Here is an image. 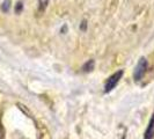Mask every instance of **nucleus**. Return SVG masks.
Masks as SVG:
<instances>
[{
    "label": "nucleus",
    "instance_id": "nucleus-1",
    "mask_svg": "<svg viewBox=\"0 0 154 139\" xmlns=\"http://www.w3.org/2000/svg\"><path fill=\"white\" fill-rule=\"evenodd\" d=\"M147 70H148V60L145 57H141L138 60V64L136 66V69L133 71V80L136 82H139L143 80V78L145 77Z\"/></svg>",
    "mask_w": 154,
    "mask_h": 139
},
{
    "label": "nucleus",
    "instance_id": "nucleus-2",
    "mask_svg": "<svg viewBox=\"0 0 154 139\" xmlns=\"http://www.w3.org/2000/svg\"><path fill=\"white\" fill-rule=\"evenodd\" d=\"M123 74H124L123 70H118L117 72H115L114 74H111V76L108 78V80H107L106 84H104V93H106V94L110 93L115 88L116 86H117V84L119 82V80L122 79Z\"/></svg>",
    "mask_w": 154,
    "mask_h": 139
},
{
    "label": "nucleus",
    "instance_id": "nucleus-3",
    "mask_svg": "<svg viewBox=\"0 0 154 139\" xmlns=\"http://www.w3.org/2000/svg\"><path fill=\"white\" fill-rule=\"evenodd\" d=\"M144 139H154V113L152 114V117H151L146 130H145Z\"/></svg>",
    "mask_w": 154,
    "mask_h": 139
},
{
    "label": "nucleus",
    "instance_id": "nucleus-4",
    "mask_svg": "<svg viewBox=\"0 0 154 139\" xmlns=\"http://www.w3.org/2000/svg\"><path fill=\"white\" fill-rule=\"evenodd\" d=\"M94 67H95V60H94V59H89V60H87V62L82 65L81 71L85 72V73H89V72H92L93 70H94Z\"/></svg>",
    "mask_w": 154,
    "mask_h": 139
},
{
    "label": "nucleus",
    "instance_id": "nucleus-5",
    "mask_svg": "<svg viewBox=\"0 0 154 139\" xmlns=\"http://www.w3.org/2000/svg\"><path fill=\"white\" fill-rule=\"evenodd\" d=\"M48 5H49V0H38V11L39 12L45 11Z\"/></svg>",
    "mask_w": 154,
    "mask_h": 139
},
{
    "label": "nucleus",
    "instance_id": "nucleus-6",
    "mask_svg": "<svg viewBox=\"0 0 154 139\" xmlns=\"http://www.w3.org/2000/svg\"><path fill=\"white\" fill-rule=\"evenodd\" d=\"M9 8H11V0H5L2 2V5H1V11L6 13V12L9 11Z\"/></svg>",
    "mask_w": 154,
    "mask_h": 139
},
{
    "label": "nucleus",
    "instance_id": "nucleus-7",
    "mask_svg": "<svg viewBox=\"0 0 154 139\" xmlns=\"http://www.w3.org/2000/svg\"><path fill=\"white\" fill-rule=\"evenodd\" d=\"M14 11H15L16 14H20V13L22 12V11H23V2H22V1H17V2H16Z\"/></svg>",
    "mask_w": 154,
    "mask_h": 139
},
{
    "label": "nucleus",
    "instance_id": "nucleus-8",
    "mask_svg": "<svg viewBox=\"0 0 154 139\" xmlns=\"http://www.w3.org/2000/svg\"><path fill=\"white\" fill-rule=\"evenodd\" d=\"M87 26H88L87 20H82V21H81V23H80V30L86 31V30H87Z\"/></svg>",
    "mask_w": 154,
    "mask_h": 139
},
{
    "label": "nucleus",
    "instance_id": "nucleus-9",
    "mask_svg": "<svg viewBox=\"0 0 154 139\" xmlns=\"http://www.w3.org/2000/svg\"><path fill=\"white\" fill-rule=\"evenodd\" d=\"M66 31H67V27H66V26H63V28L60 29V32H63V34H66Z\"/></svg>",
    "mask_w": 154,
    "mask_h": 139
},
{
    "label": "nucleus",
    "instance_id": "nucleus-10",
    "mask_svg": "<svg viewBox=\"0 0 154 139\" xmlns=\"http://www.w3.org/2000/svg\"><path fill=\"white\" fill-rule=\"evenodd\" d=\"M121 139H125V137H123V138H121Z\"/></svg>",
    "mask_w": 154,
    "mask_h": 139
}]
</instances>
